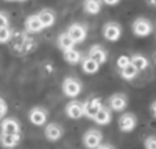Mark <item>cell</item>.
I'll use <instances>...</instances> for the list:
<instances>
[{"mask_svg":"<svg viewBox=\"0 0 156 149\" xmlns=\"http://www.w3.org/2000/svg\"><path fill=\"white\" fill-rule=\"evenodd\" d=\"M63 57H65V60L67 63H70V64H77V63L81 62V59H82V55H81L80 51H77V49H69V51H65L63 52Z\"/></svg>","mask_w":156,"mask_h":149,"instance_id":"obj_19","label":"cell"},{"mask_svg":"<svg viewBox=\"0 0 156 149\" xmlns=\"http://www.w3.org/2000/svg\"><path fill=\"white\" fill-rule=\"evenodd\" d=\"M66 115L70 119H80L83 116V107L82 103L78 100H71L70 103L66 106Z\"/></svg>","mask_w":156,"mask_h":149,"instance_id":"obj_12","label":"cell"},{"mask_svg":"<svg viewBox=\"0 0 156 149\" xmlns=\"http://www.w3.org/2000/svg\"><path fill=\"white\" fill-rule=\"evenodd\" d=\"M58 45H59V48L63 49V52H65V51H69V49H73L76 44L73 43V40H71V38L69 37L67 33L65 32L58 37Z\"/></svg>","mask_w":156,"mask_h":149,"instance_id":"obj_20","label":"cell"},{"mask_svg":"<svg viewBox=\"0 0 156 149\" xmlns=\"http://www.w3.org/2000/svg\"><path fill=\"white\" fill-rule=\"evenodd\" d=\"M126 106H127V96L123 95V93H115V95H112L108 99V107L112 111L121 112L126 108Z\"/></svg>","mask_w":156,"mask_h":149,"instance_id":"obj_8","label":"cell"},{"mask_svg":"<svg viewBox=\"0 0 156 149\" xmlns=\"http://www.w3.org/2000/svg\"><path fill=\"white\" fill-rule=\"evenodd\" d=\"M25 27H26V30L29 33H38L44 29L41 22L38 21L37 15H30L29 18L26 19V22H25Z\"/></svg>","mask_w":156,"mask_h":149,"instance_id":"obj_16","label":"cell"},{"mask_svg":"<svg viewBox=\"0 0 156 149\" xmlns=\"http://www.w3.org/2000/svg\"><path fill=\"white\" fill-rule=\"evenodd\" d=\"M119 74H121V77L123 79H126V81H132V79H134L136 77H137L138 71H137V68L130 63V64H127L125 68L119 70Z\"/></svg>","mask_w":156,"mask_h":149,"instance_id":"obj_21","label":"cell"},{"mask_svg":"<svg viewBox=\"0 0 156 149\" xmlns=\"http://www.w3.org/2000/svg\"><path fill=\"white\" fill-rule=\"evenodd\" d=\"M130 63L137 68V71H141V70H145L148 67V59H147L144 55H140V54H136L130 57Z\"/></svg>","mask_w":156,"mask_h":149,"instance_id":"obj_18","label":"cell"},{"mask_svg":"<svg viewBox=\"0 0 156 149\" xmlns=\"http://www.w3.org/2000/svg\"><path fill=\"white\" fill-rule=\"evenodd\" d=\"M122 29L116 22H107L103 27V36L108 41H118L121 38Z\"/></svg>","mask_w":156,"mask_h":149,"instance_id":"obj_6","label":"cell"},{"mask_svg":"<svg viewBox=\"0 0 156 149\" xmlns=\"http://www.w3.org/2000/svg\"><path fill=\"white\" fill-rule=\"evenodd\" d=\"M2 134H10V136H18L21 134V126L14 118H8L2 122Z\"/></svg>","mask_w":156,"mask_h":149,"instance_id":"obj_13","label":"cell"},{"mask_svg":"<svg viewBox=\"0 0 156 149\" xmlns=\"http://www.w3.org/2000/svg\"><path fill=\"white\" fill-rule=\"evenodd\" d=\"M104 4H107V5H116V4H118V2H104Z\"/></svg>","mask_w":156,"mask_h":149,"instance_id":"obj_31","label":"cell"},{"mask_svg":"<svg viewBox=\"0 0 156 149\" xmlns=\"http://www.w3.org/2000/svg\"><path fill=\"white\" fill-rule=\"evenodd\" d=\"M82 107H83V115L90 118V119H93L94 115H96L97 112L100 111V108L103 107V101H101V99H99V97H90V99H88L85 103H82Z\"/></svg>","mask_w":156,"mask_h":149,"instance_id":"obj_4","label":"cell"},{"mask_svg":"<svg viewBox=\"0 0 156 149\" xmlns=\"http://www.w3.org/2000/svg\"><path fill=\"white\" fill-rule=\"evenodd\" d=\"M149 109H151V115L156 119V101H154V103L151 104V108Z\"/></svg>","mask_w":156,"mask_h":149,"instance_id":"obj_29","label":"cell"},{"mask_svg":"<svg viewBox=\"0 0 156 149\" xmlns=\"http://www.w3.org/2000/svg\"><path fill=\"white\" fill-rule=\"evenodd\" d=\"M63 127L60 125H58V123H49V125L45 126V130H44V134H45V138L48 140V141H58V140H60L63 137Z\"/></svg>","mask_w":156,"mask_h":149,"instance_id":"obj_10","label":"cell"},{"mask_svg":"<svg viewBox=\"0 0 156 149\" xmlns=\"http://www.w3.org/2000/svg\"><path fill=\"white\" fill-rule=\"evenodd\" d=\"M88 57L93 60L97 66H101L107 62V51L101 45H93L88 52Z\"/></svg>","mask_w":156,"mask_h":149,"instance_id":"obj_9","label":"cell"},{"mask_svg":"<svg viewBox=\"0 0 156 149\" xmlns=\"http://www.w3.org/2000/svg\"><path fill=\"white\" fill-rule=\"evenodd\" d=\"M8 27V18L4 12H0V29Z\"/></svg>","mask_w":156,"mask_h":149,"instance_id":"obj_27","label":"cell"},{"mask_svg":"<svg viewBox=\"0 0 156 149\" xmlns=\"http://www.w3.org/2000/svg\"><path fill=\"white\" fill-rule=\"evenodd\" d=\"M11 36H12V33H11V30L8 29V27L0 29V43H7V41H10Z\"/></svg>","mask_w":156,"mask_h":149,"instance_id":"obj_25","label":"cell"},{"mask_svg":"<svg viewBox=\"0 0 156 149\" xmlns=\"http://www.w3.org/2000/svg\"><path fill=\"white\" fill-rule=\"evenodd\" d=\"M111 119H112V115H111V109L108 108V107L103 106L101 108H100V111L97 112L96 115H94L93 120L97 123V125H108V123L111 122Z\"/></svg>","mask_w":156,"mask_h":149,"instance_id":"obj_15","label":"cell"},{"mask_svg":"<svg viewBox=\"0 0 156 149\" xmlns=\"http://www.w3.org/2000/svg\"><path fill=\"white\" fill-rule=\"evenodd\" d=\"M83 10L85 12L92 14V15H96L101 11V2H93V0H89V2L83 3Z\"/></svg>","mask_w":156,"mask_h":149,"instance_id":"obj_23","label":"cell"},{"mask_svg":"<svg viewBox=\"0 0 156 149\" xmlns=\"http://www.w3.org/2000/svg\"><path fill=\"white\" fill-rule=\"evenodd\" d=\"M116 64H118L119 70L125 68L127 64H130V56H127V55H122V56H119L118 60H116Z\"/></svg>","mask_w":156,"mask_h":149,"instance_id":"obj_24","label":"cell"},{"mask_svg":"<svg viewBox=\"0 0 156 149\" xmlns=\"http://www.w3.org/2000/svg\"><path fill=\"white\" fill-rule=\"evenodd\" d=\"M155 63H156V55H155Z\"/></svg>","mask_w":156,"mask_h":149,"instance_id":"obj_32","label":"cell"},{"mask_svg":"<svg viewBox=\"0 0 156 149\" xmlns=\"http://www.w3.org/2000/svg\"><path fill=\"white\" fill-rule=\"evenodd\" d=\"M19 140H21V134H18V136L2 134V136H0V144L4 148H14L19 144Z\"/></svg>","mask_w":156,"mask_h":149,"instance_id":"obj_17","label":"cell"},{"mask_svg":"<svg viewBox=\"0 0 156 149\" xmlns=\"http://www.w3.org/2000/svg\"><path fill=\"white\" fill-rule=\"evenodd\" d=\"M97 149H115L111 144H101Z\"/></svg>","mask_w":156,"mask_h":149,"instance_id":"obj_30","label":"cell"},{"mask_svg":"<svg viewBox=\"0 0 156 149\" xmlns=\"http://www.w3.org/2000/svg\"><path fill=\"white\" fill-rule=\"evenodd\" d=\"M133 33L138 37H145L152 33V23L145 18H137L132 25Z\"/></svg>","mask_w":156,"mask_h":149,"instance_id":"obj_3","label":"cell"},{"mask_svg":"<svg viewBox=\"0 0 156 149\" xmlns=\"http://www.w3.org/2000/svg\"><path fill=\"white\" fill-rule=\"evenodd\" d=\"M38 18V21L41 22V25H43V27L45 29V27H49L52 26V25L55 23V21H56V15H55V12L52 10H48V8H45V10H41L38 14H36Z\"/></svg>","mask_w":156,"mask_h":149,"instance_id":"obj_14","label":"cell"},{"mask_svg":"<svg viewBox=\"0 0 156 149\" xmlns=\"http://www.w3.org/2000/svg\"><path fill=\"white\" fill-rule=\"evenodd\" d=\"M47 118H48V114H47V111L44 108H41V107H34V108L30 109V112H29L30 122L36 126L45 125Z\"/></svg>","mask_w":156,"mask_h":149,"instance_id":"obj_11","label":"cell"},{"mask_svg":"<svg viewBox=\"0 0 156 149\" xmlns=\"http://www.w3.org/2000/svg\"><path fill=\"white\" fill-rule=\"evenodd\" d=\"M144 145H145V149H156V137L155 136L148 137L145 140V142H144Z\"/></svg>","mask_w":156,"mask_h":149,"instance_id":"obj_26","label":"cell"},{"mask_svg":"<svg viewBox=\"0 0 156 149\" xmlns=\"http://www.w3.org/2000/svg\"><path fill=\"white\" fill-rule=\"evenodd\" d=\"M82 141L88 149H97L103 144V134L96 129H90L83 134Z\"/></svg>","mask_w":156,"mask_h":149,"instance_id":"obj_2","label":"cell"},{"mask_svg":"<svg viewBox=\"0 0 156 149\" xmlns=\"http://www.w3.org/2000/svg\"><path fill=\"white\" fill-rule=\"evenodd\" d=\"M136 125H137V118H136V115L132 114V112L123 114L118 120V127H119V130L123 131V133H132L136 129Z\"/></svg>","mask_w":156,"mask_h":149,"instance_id":"obj_5","label":"cell"},{"mask_svg":"<svg viewBox=\"0 0 156 149\" xmlns=\"http://www.w3.org/2000/svg\"><path fill=\"white\" fill-rule=\"evenodd\" d=\"M66 33H67L69 37L73 40L74 44L82 43V41L86 38V27L83 26V25H81V23H73V25H70Z\"/></svg>","mask_w":156,"mask_h":149,"instance_id":"obj_7","label":"cell"},{"mask_svg":"<svg viewBox=\"0 0 156 149\" xmlns=\"http://www.w3.org/2000/svg\"><path fill=\"white\" fill-rule=\"evenodd\" d=\"M5 112H7V104H5V101L3 99H0V118L4 116Z\"/></svg>","mask_w":156,"mask_h":149,"instance_id":"obj_28","label":"cell"},{"mask_svg":"<svg viewBox=\"0 0 156 149\" xmlns=\"http://www.w3.org/2000/svg\"><path fill=\"white\" fill-rule=\"evenodd\" d=\"M81 66H82V71L86 74H94L99 71V67L100 66H97L96 63L93 62V60H90L88 56L83 57L82 62H81Z\"/></svg>","mask_w":156,"mask_h":149,"instance_id":"obj_22","label":"cell"},{"mask_svg":"<svg viewBox=\"0 0 156 149\" xmlns=\"http://www.w3.org/2000/svg\"><path fill=\"white\" fill-rule=\"evenodd\" d=\"M62 90L67 97H77L82 90V84L76 77H67L62 84Z\"/></svg>","mask_w":156,"mask_h":149,"instance_id":"obj_1","label":"cell"}]
</instances>
